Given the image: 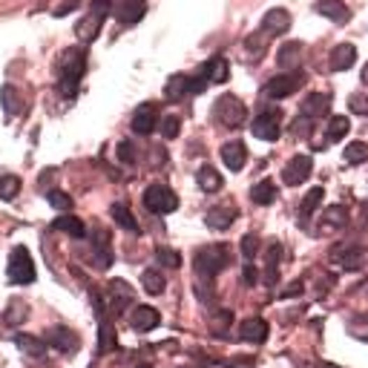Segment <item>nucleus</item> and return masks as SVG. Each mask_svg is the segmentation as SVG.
<instances>
[{"mask_svg":"<svg viewBox=\"0 0 368 368\" xmlns=\"http://www.w3.org/2000/svg\"><path fill=\"white\" fill-rule=\"evenodd\" d=\"M230 262V248L228 244H207V248H199V253L193 256L196 274L202 279H213L219 271H225Z\"/></svg>","mask_w":368,"mask_h":368,"instance_id":"nucleus-1","label":"nucleus"},{"mask_svg":"<svg viewBox=\"0 0 368 368\" xmlns=\"http://www.w3.org/2000/svg\"><path fill=\"white\" fill-rule=\"evenodd\" d=\"M84 69H87V55L84 49H72V52H66L64 58V66H61V92L69 98L78 92V84L84 78Z\"/></svg>","mask_w":368,"mask_h":368,"instance_id":"nucleus-2","label":"nucleus"},{"mask_svg":"<svg viewBox=\"0 0 368 368\" xmlns=\"http://www.w3.org/2000/svg\"><path fill=\"white\" fill-rule=\"evenodd\" d=\"M213 115H216V121H219L222 127L236 130V127L244 124V118H248V107H244L236 95H222V98H219V101L213 104Z\"/></svg>","mask_w":368,"mask_h":368,"instance_id":"nucleus-3","label":"nucleus"},{"mask_svg":"<svg viewBox=\"0 0 368 368\" xmlns=\"http://www.w3.org/2000/svg\"><path fill=\"white\" fill-rule=\"evenodd\" d=\"M6 277L12 285H32L35 282V262L29 256V251L17 244L9 256V267H6Z\"/></svg>","mask_w":368,"mask_h":368,"instance_id":"nucleus-4","label":"nucleus"},{"mask_svg":"<svg viewBox=\"0 0 368 368\" xmlns=\"http://www.w3.org/2000/svg\"><path fill=\"white\" fill-rule=\"evenodd\" d=\"M144 207L156 213V216H167V213H173L179 207V199H176V193L170 190L167 184H150L144 190Z\"/></svg>","mask_w":368,"mask_h":368,"instance_id":"nucleus-5","label":"nucleus"},{"mask_svg":"<svg viewBox=\"0 0 368 368\" xmlns=\"http://www.w3.org/2000/svg\"><path fill=\"white\" fill-rule=\"evenodd\" d=\"M282 133V112L279 110H262L253 118V135L262 141H277Z\"/></svg>","mask_w":368,"mask_h":368,"instance_id":"nucleus-6","label":"nucleus"},{"mask_svg":"<svg viewBox=\"0 0 368 368\" xmlns=\"http://www.w3.org/2000/svg\"><path fill=\"white\" fill-rule=\"evenodd\" d=\"M362 244L357 242H346V244H337V248L331 251V265L342 267V271H357V267L362 265Z\"/></svg>","mask_w":368,"mask_h":368,"instance_id":"nucleus-7","label":"nucleus"},{"mask_svg":"<svg viewBox=\"0 0 368 368\" xmlns=\"http://www.w3.org/2000/svg\"><path fill=\"white\" fill-rule=\"evenodd\" d=\"M302 87V75L300 72H282V75H277V78H271L265 84V95L267 98H288V95H293Z\"/></svg>","mask_w":368,"mask_h":368,"instance_id":"nucleus-8","label":"nucleus"},{"mask_svg":"<svg viewBox=\"0 0 368 368\" xmlns=\"http://www.w3.org/2000/svg\"><path fill=\"white\" fill-rule=\"evenodd\" d=\"M311 173H314L311 156H293V159L285 164V170H282V182L290 184V187H297V184H302Z\"/></svg>","mask_w":368,"mask_h":368,"instance_id":"nucleus-9","label":"nucleus"},{"mask_svg":"<svg viewBox=\"0 0 368 368\" xmlns=\"http://www.w3.org/2000/svg\"><path fill=\"white\" fill-rule=\"evenodd\" d=\"M112 259H115V253L110 248V230L95 228L92 230V262L101 267V271H107V267L112 265Z\"/></svg>","mask_w":368,"mask_h":368,"instance_id":"nucleus-10","label":"nucleus"},{"mask_svg":"<svg viewBox=\"0 0 368 368\" xmlns=\"http://www.w3.org/2000/svg\"><path fill=\"white\" fill-rule=\"evenodd\" d=\"M147 12V0H118L115 6V17L121 27H135Z\"/></svg>","mask_w":368,"mask_h":368,"instance_id":"nucleus-11","label":"nucleus"},{"mask_svg":"<svg viewBox=\"0 0 368 368\" xmlns=\"http://www.w3.org/2000/svg\"><path fill=\"white\" fill-rule=\"evenodd\" d=\"M46 346H55V348L64 351V354H75V351H78V334L58 325V328H52V331H46Z\"/></svg>","mask_w":368,"mask_h":368,"instance_id":"nucleus-12","label":"nucleus"},{"mask_svg":"<svg viewBox=\"0 0 368 368\" xmlns=\"http://www.w3.org/2000/svg\"><path fill=\"white\" fill-rule=\"evenodd\" d=\"M236 207L233 205H219V207H213V210H207V216H205V225L210 228V230H228L233 222H236Z\"/></svg>","mask_w":368,"mask_h":368,"instance_id":"nucleus-13","label":"nucleus"},{"mask_svg":"<svg viewBox=\"0 0 368 368\" xmlns=\"http://www.w3.org/2000/svg\"><path fill=\"white\" fill-rule=\"evenodd\" d=\"M222 161H225V167L230 170V173H239V170L244 167V161H248V147H244L242 141L222 144Z\"/></svg>","mask_w":368,"mask_h":368,"instance_id":"nucleus-14","label":"nucleus"},{"mask_svg":"<svg viewBox=\"0 0 368 368\" xmlns=\"http://www.w3.org/2000/svg\"><path fill=\"white\" fill-rule=\"evenodd\" d=\"M290 29V15L285 9H271V12H265L262 17V32L265 35H285Z\"/></svg>","mask_w":368,"mask_h":368,"instance_id":"nucleus-15","label":"nucleus"},{"mask_svg":"<svg viewBox=\"0 0 368 368\" xmlns=\"http://www.w3.org/2000/svg\"><path fill=\"white\" fill-rule=\"evenodd\" d=\"M156 124H159V115H156V107L153 104H144V107L135 110V115H133V133L150 135L156 130Z\"/></svg>","mask_w":368,"mask_h":368,"instance_id":"nucleus-16","label":"nucleus"},{"mask_svg":"<svg viewBox=\"0 0 368 368\" xmlns=\"http://www.w3.org/2000/svg\"><path fill=\"white\" fill-rule=\"evenodd\" d=\"M314 9L320 12L323 17H328V20L339 23V27H342V23H348V20H351V9H348L346 3H342V0H320V3H316Z\"/></svg>","mask_w":368,"mask_h":368,"instance_id":"nucleus-17","label":"nucleus"},{"mask_svg":"<svg viewBox=\"0 0 368 368\" xmlns=\"http://www.w3.org/2000/svg\"><path fill=\"white\" fill-rule=\"evenodd\" d=\"M199 75H202L207 84H225V81L230 78V66H228V61H225V58H213V61L202 64Z\"/></svg>","mask_w":368,"mask_h":368,"instance_id":"nucleus-18","label":"nucleus"},{"mask_svg":"<svg viewBox=\"0 0 368 368\" xmlns=\"http://www.w3.org/2000/svg\"><path fill=\"white\" fill-rule=\"evenodd\" d=\"M159 323H161V314H159L156 308H150V305H138V308L133 311V328H135L138 334L153 331Z\"/></svg>","mask_w":368,"mask_h":368,"instance_id":"nucleus-19","label":"nucleus"},{"mask_svg":"<svg viewBox=\"0 0 368 368\" xmlns=\"http://www.w3.org/2000/svg\"><path fill=\"white\" fill-rule=\"evenodd\" d=\"M328 107H331V95L328 92H311L302 101V115H308L311 121L323 118V115H328Z\"/></svg>","mask_w":368,"mask_h":368,"instance_id":"nucleus-20","label":"nucleus"},{"mask_svg":"<svg viewBox=\"0 0 368 368\" xmlns=\"http://www.w3.org/2000/svg\"><path fill=\"white\" fill-rule=\"evenodd\" d=\"M107 17H101V15H95V12H89L78 27H75V35H78V41H84V43H92L98 35H101V23H104Z\"/></svg>","mask_w":368,"mask_h":368,"instance_id":"nucleus-21","label":"nucleus"},{"mask_svg":"<svg viewBox=\"0 0 368 368\" xmlns=\"http://www.w3.org/2000/svg\"><path fill=\"white\" fill-rule=\"evenodd\" d=\"M239 337L244 342H265L267 339V323L259 320V316H251V320H244L239 325Z\"/></svg>","mask_w":368,"mask_h":368,"instance_id":"nucleus-22","label":"nucleus"},{"mask_svg":"<svg viewBox=\"0 0 368 368\" xmlns=\"http://www.w3.org/2000/svg\"><path fill=\"white\" fill-rule=\"evenodd\" d=\"M354 61H357V49H354L351 43H339V46H334V52H331V69H334V72H346V69H351Z\"/></svg>","mask_w":368,"mask_h":368,"instance_id":"nucleus-23","label":"nucleus"},{"mask_svg":"<svg viewBox=\"0 0 368 368\" xmlns=\"http://www.w3.org/2000/svg\"><path fill=\"white\" fill-rule=\"evenodd\" d=\"M52 230H61V233H66V236H72V239H84L87 236V228H84V222L78 216H58L55 222H52Z\"/></svg>","mask_w":368,"mask_h":368,"instance_id":"nucleus-24","label":"nucleus"},{"mask_svg":"<svg viewBox=\"0 0 368 368\" xmlns=\"http://www.w3.org/2000/svg\"><path fill=\"white\" fill-rule=\"evenodd\" d=\"M0 104H3V112H6L9 118H15V115L23 110V98H20L17 87H12V84H3V87H0Z\"/></svg>","mask_w":368,"mask_h":368,"instance_id":"nucleus-25","label":"nucleus"},{"mask_svg":"<svg viewBox=\"0 0 368 368\" xmlns=\"http://www.w3.org/2000/svg\"><path fill=\"white\" fill-rule=\"evenodd\" d=\"M167 101H182L184 95H193V78L187 75H173L167 81Z\"/></svg>","mask_w":368,"mask_h":368,"instance_id":"nucleus-26","label":"nucleus"},{"mask_svg":"<svg viewBox=\"0 0 368 368\" xmlns=\"http://www.w3.org/2000/svg\"><path fill=\"white\" fill-rule=\"evenodd\" d=\"M196 184H199L205 193H216V190H222V184H225V182H222V176H219L213 167H207V164H205V167L196 170Z\"/></svg>","mask_w":368,"mask_h":368,"instance_id":"nucleus-27","label":"nucleus"},{"mask_svg":"<svg viewBox=\"0 0 368 368\" xmlns=\"http://www.w3.org/2000/svg\"><path fill=\"white\" fill-rule=\"evenodd\" d=\"M15 342H17V348H20L23 354H29V357H35V360H41V357L46 354V339H38V337H32V334H17Z\"/></svg>","mask_w":368,"mask_h":368,"instance_id":"nucleus-28","label":"nucleus"},{"mask_svg":"<svg viewBox=\"0 0 368 368\" xmlns=\"http://www.w3.org/2000/svg\"><path fill=\"white\" fill-rule=\"evenodd\" d=\"M110 216L115 219V225H121L124 230H130V233H138V222H135L133 210H130L124 202H115V205L110 207Z\"/></svg>","mask_w":368,"mask_h":368,"instance_id":"nucleus-29","label":"nucleus"},{"mask_svg":"<svg viewBox=\"0 0 368 368\" xmlns=\"http://www.w3.org/2000/svg\"><path fill=\"white\" fill-rule=\"evenodd\" d=\"M251 199L256 202V205H271V202H277V184L274 182H256L253 187H251Z\"/></svg>","mask_w":368,"mask_h":368,"instance_id":"nucleus-30","label":"nucleus"},{"mask_svg":"<svg viewBox=\"0 0 368 368\" xmlns=\"http://www.w3.org/2000/svg\"><path fill=\"white\" fill-rule=\"evenodd\" d=\"M118 346V337L112 331V325L104 320V314H101V328H98V354H107Z\"/></svg>","mask_w":368,"mask_h":368,"instance_id":"nucleus-31","label":"nucleus"},{"mask_svg":"<svg viewBox=\"0 0 368 368\" xmlns=\"http://www.w3.org/2000/svg\"><path fill=\"white\" fill-rule=\"evenodd\" d=\"M282 259V244L279 242H271L267 244V251H265V262H267V285H274L277 282V265Z\"/></svg>","mask_w":368,"mask_h":368,"instance_id":"nucleus-32","label":"nucleus"},{"mask_svg":"<svg viewBox=\"0 0 368 368\" xmlns=\"http://www.w3.org/2000/svg\"><path fill=\"white\" fill-rule=\"evenodd\" d=\"M300 58H302V43H285L282 49H279V66H285V69H293V66H300Z\"/></svg>","mask_w":368,"mask_h":368,"instance_id":"nucleus-33","label":"nucleus"},{"mask_svg":"<svg viewBox=\"0 0 368 368\" xmlns=\"http://www.w3.org/2000/svg\"><path fill=\"white\" fill-rule=\"evenodd\" d=\"M348 225V207L334 205L323 213V228H346Z\"/></svg>","mask_w":368,"mask_h":368,"instance_id":"nucleus-34","label":"nucleus"},{"mask_svg":"<svg viewBox=\"0 0 368 368\" xmlns=\"http://www.w3.org/2000/svg\"><path fill=\"white\" fill-rule=\"evenodd\" d=\"M141 285H144V290H147V293H153V297H159V293L164 290V285H167V282H164V277H161L159 271H153V267H150V271H144V274H141Z\"/></svg>","mask_w":368,"mask_h":368,"instance_id":"nucleus-35","label":"nucleus"},{"mask_svg":"<svg viewBox=\"0 0 368 368\" xmlns=\"http://www.w3.org/2000/svg\"><path fill=\"white\" fill-rule=\"evenodd\" d=\"M348 130H351V121H348L346 115H334V118L328 121V138H331V141L346 138V135H348Z\"/></svg>","mask_w":368,"mask_h":368,"instance_id":"nucleus-36","label":"nucleus"},{"mask_svg":"<svg viewBox=\"0 0 368 368\" xmlns=\"http://www.w3.org/2000/svg\"><path fill=\"white\" fill-rule=\"evenodd\" d=\"M323 199H325V190H323V187H314V190L305 196V199H302V207H300L302 219H305V216H311L316 207H320V205H323Z\"/></svg>","mask_w":368,"mask_h":368,"instance_id":"nucleus-37","label":"nucleus"},{"mask_svg":"<svg viewBox=\"0 0 368 368\" xmlns=\"http://www.w3.org/2000/svg\"><path fill=\"white\" fill-rule=\"evenodd\" d=\"M20 193V179L17 176H0V199H3V202H12L15 199V196Z\"/></svg>","mask_w":368,"mask_h":368,"instance_id":"nucleus-38","label":"nucleus"},{"mask_svg":"<svg viewBox=\"0 0 368 368\" xmlns=\"http://www.w3.org/2000/svg\"><path fill=\"white\" fill-rule=\"evenodd\" d=\"M346 161H348V164H362V161H368V144H365V141H351V144L346 147Z\"/></svg>","mask_w":368,"mask_h":368,"instance_id":"nucleus-39","label":"nucleus"},{"mask_svg":"<svg viewBox=\"0 0 368 368\" xmlns=\"http://www.w3.org/2000/svg\"><path fill=\"white\" fill-rule=\"evenodd\" d=\"M179 130H182L179 115H164L161 118V138H179Z\"/></svg>","mask_w":368,"mask_h":368,"instance_id":"nucleus-40","label":"nucleus"},{"mask_svg":"<svg viewBox=\"0 0 368 368\" xmlns=\"http://www.w3.org/2000/svg\"><path fill=\"white\" fill-rule=\"evenodd\" d=\"M256 253H259V236H253V233L242 236V256H244V262H253Z\"/></svg>","mask_w":368,"mask_h":368,"instance_id":"nucleus-41","label":"nucleus"},{"mask_svg":"<svg viewBox=\"0 0 368 368\" xmlns=\"http://www.w3.org/2000/svg\"><path fill=\"white\" fill-rule=\"evenodd\" d=\"M156 259H159V265H164V267H179V265H182V256H179L173 248H159V251H156Z\"/></svg>","mask_w":368,"mask_h":368,"instance_id":"nucleus-42","label":"nucleus"},{"mask_svg":"<svg viewBox=\"0 0 368 368\" xmlns=\"http://www.w3.org/2000/svg\"><path fill=\"white\" fill-rule=\"evenodd\" d=\"M46 199H49V205H52L55 210H69V207H72V196H66V193H61V190H49Z\"/></svg>","mask_w":368,"mask_h":368,"instance_id":"nucleus-43","label":"nucleus"},{"mask_svg":"<svg viewBox=\"0 0 368 368\" xmlns=\"http://www.w3.org/2000/svg\"><path fill=\"white\" fill-rule=\"evenodd\" d=\"M348 331H351L357 339H368V316H365V314H360V316H351V325H348Z\"/></svg>","mask_w":368,"mask_h":368,"instance_id":"nucleus-44","label":"nucleus"},{"mask_svg":"<svg viewBox=\"0 0 368 368\" xmlns=\"http://www.w3.org/2000/svg\"><path fill=\"white\" fill-rule=\"evenodd\" d=\"M118 161H124V164H135V147L130 138L124 141H118Z\"/></svg>","mask_w":368,"mask_h":368,"instance_id":"nucleus-45","label":"nucleus"},{"mask_svg":"<svg viewBox=\"0 0 368 368\" xmlns=\"http://www.w3.org/2000/svg\"><path fill=\"white\" fill-rule=\"evenodd\" d=\"M348 107H351L357 115H368V95H365V92H357V95H351Z\"/></svg>","mask_w":368,"mask_h":368,"instance_id":"nucleus-46","label":"nucleus"},{"mask_svg":"<svg viewBox=\"0 0 368 368\" xmlns=\"http://www.w3.org/2000/svg\"><path fill=\"white\" fill-rule=\"evenodd\" d=\"M81 6V0H64L61 6H55V17H66L69 12H75Z\"/></svg>","mask_w":368,"mask_h":368,"instance_id":"nucleus-47","label":"nucleus"},{"mask_svg":"<svg viewBox=\"0 0 368 368\" xmlns=\"http://www.w3.org/2000/svg\"><path fill=\"white\" fill-rule=\"evenodd\" d=\"M89 12L107 17V15L112 12V0H92V9H89Z\"/></svg>","mask_w":368,"mask_h":368,"instance_id":"nucleus-48","label":"nucleus"},{"mask_svg":"<svg viewBox=\"0 0 368 368\" xmlns=\"http://www.w3.org/2000/svg\"><path fill=\"white\" fill-rule=\"evenodd\" d=\"M256 277H259V274H256V267H253V265L248 262V265H244V274H242V282H244V285H256Z\"/></svg>","mask_w":368,"mask_h":368,"instance_id":"nucleus-49","label":"nucleus"},{"mask_svg":"<svg viewBox=\"0 0 368 368\" xmlns=\"http://www.w3.org/2000/svg\"><path fill=\"white\" fill-rule=\"evenodd\" d=\"M230 365L233 368H253V360L251 357H236V360H230Z\"/></svg>","mask_w":368,"mask_h":368,"instance_id":"nucleus-50","label":"nucleus"},{"mask_svg":"<svg viewBox=\"0 0 368 368\" xmlns=\"http://www.w3.org/2000/svg\"><path fill=\"white\" fill-rule=\"evenodd\" d=\"M362 84H365V87H368V64H365V66H362Z\"/></svg>","mask_w":368,"mask_h":368,"instance_id":"nucleus-51","label":"nucleus"},{"mask_svg":"<svg viewBox=\"0 0 368 368\" xmlns=\"http://www.w3.org/2000/svg\"><path fill=\"white\" fill-rule=\"evenodd\" d=\"M138 368H150V365H138Z\"/></svg>","mask_w":368,"mask_h":368,"instance_id":"nucleus-52","label":"nucleus"}]
</instances>
